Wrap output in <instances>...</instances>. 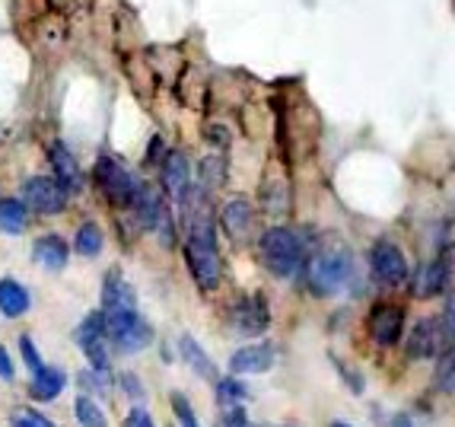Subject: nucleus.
<instances>
[{
	"instance_id": "obj_10",
	"label": "nucleus",
	"mask_w": 455,
	"mask_h": 427,
	"mask_svg": "<svg viewBox=\"0 0 455 427\" xmlns=\"http://www.w3.org/2000/svg\"><path fill=\"white\" fill-rule=\"evenodd\" d=\"M274 358H277V351H274V344L267 342H259V344H245V348H239V351L229 358V370H233L235 376H245V374H267L274 367Z\"/></svg>"
},
{
	"instance_id": "obj_33",
	"label": "nucleus",
	"mask_w": 455,
	"mask_h": 427,
	"mask_svg": "<svg viewBox=\"0 0 455 427\" xmlns=\"http://www.w3.org/2000/svg\"><path fill=\"white\" fill-rule=\"evenodd\" d=\"M124 427H156V424H153L147 408H131L128 418H124Z\"/></svg>"
},
{
	"instance_id": "obj_1",
	"label": "nucleus",
	"mask_w": 455,
	"mask_h": 427,
	"mask_svg": "<svg viewBox=\"0 0 455 427\" xmlns=\"http://www.w3.org/2000/svg\"><path fill=\"white\" fill-rule=\"evenodd\" d=\"M306 284L315 297H334L338 290H344V284L354 275V255L347 246L328 243L322 249H315L306 259Z\"/></svg>"
},
{
	"instance_id": "obj_16",
	"label": "nucleus",
	"mask_w": 455,
	"mask_h": 427,
	"mask_svg": "<svg viewBox=\"0 0 455 427\" xmlns=\"http://www.w3.org/2000/svg\"><path fill=\"white\" fill-rule=\"evenodd\" d=\"M188 185H191L188 160H185V153L172 150L166 160H163V189H166V195H172V198L179 201L185 191H188Z\"/></svg>"
},
{
	"instance_id": "obj_35",
	"label": "nucleus",
	"mask_w": 455,
	"mask_h": 427,
	"mask_svg": "<svg viewBox=\"0 0 455 427\" xmlns=\"http://www.w3.org/2000/svg\"><path fill=\"white\" fill-rule=\"evenodd\" d=\"M0 376H4L7 383L16 376V370H13V364H10V354H7V348H4V344H0Z\"/></svg>"
},
{
	"instance_id": "obj_4",
	"label": "nucleus",
	"mask_w": 455,
	"mask_h": 427,
	"mask_svg": "<svg viewBox=\"0 0 455 427\" xmlns=\"http://www.w3.org/2000/svg\"><path fill=\"white\" fill-rule=\"evenodd\" d=\"M96 182H99V189H102V195H106L115 207L134 205L137 191L144 185V182H137L128 169L118 160H112V157H99L96 160Z\"/></svg>"
},
{
	"instance_id": "obj_23",
	"label": "nucleus",
	"mask_w": 455,
	"mask_h": 427,
	"mask_svg": "<svg viewBox=\"0 0 455 427\" xmlns=\"http://www.w3.org/2000/svg\"><path fill=\"white\" fill-rule=\"evenodd\" d=\"M245 399H249V390H245L239 380H233V376L217 380V402H220L223 408H239Z\"/></svg>"
},
{
	"instance_id": "obj_19",
	"label": "nucleus",
	"mask_w": 455,
	"mask_h": 427,
	"mask_svg": "<svg viewBox=\"0 0 455 427\" xmlns=\"http://www.w3.org/2000/svg\"><path fill=\"white\" fill-rule=\"evenodd\" d=\"M29 306H32V297L23 284L13 281V278H4V281H0V313L7 316V319H20Z\"/></svg>"
},
{
	"instance_id": "obj_24",
	"label": "nucleus",
	"mask_w": 455,
	"mask_h": 427,
	"mask_svg": "<svg viewBox=\"0 0 455 427\" xmlns=\"http://www.w3.org/2000/svg\"><path fill=\"white\" fill-rule=\"evenodd\" d=\"M74 415H76V421L84 427H108V421H106V412L99 408L96 402H92L90 396H80L74 402Z\"/></svg>"
},
{
	"instance_id": "obj_7",
	"label": "nucleus",
	"mask_w": 455,
	"mask_h": 427,
	"mask_svg": "<svg viewBox=\"0 0 455 427\" xmlns=\"http://www.w3.org/2000/svg\"><path fill=\"white\" fill-rule=\"evenodd\" d=\"M370 262H372V275L379 278V284H386V287H402L408 281V259L388 239H379V243L372 246Z\"/></svg>"
},
{
	"instance_id": "obj_27",
	"label": "nucleus",
	"mask_w": 455,
	"mask_h": 427,
	"mask_svg": "<svg viewBox=\"0 0 455 427\" xmlns=\"http://www.w3.org/2000/svg\"><path fill=\"white\" fill-rule=\"evenodd\" d=\"M80 383H84L86 392H102V396H106V392L112 390V376H108V370H96V367H90L86 374H80Z\"/></svg>"
},
{
	"instance_id": "obj_34",
	"label": "nucleus",
	"mask_w": 455,
	"mask_h": 427,
	"mask_svg": "<svg viewBox=\"0 0 455 427\" xmlns=\"http://www.w3.org/2000/svg\"><path fill=\"white\" fill-rule=\"evenodd\" d=\"M223 427H255L249 418H245L243 408H227V418H223Z\"/></svg>"
},
{
	"instance_id": "obj_14",
	"label": "nucleus",
	"mask_w": 455,
	"mask_h": 427,
	"mask_svg": "<svg viewBox=\"0 0 455 427\" xmlns=\"http://www.w3.org/2000/svg\"><path fill=\"white\" fill-rule=\"evenodd\" d=\"M220 223L223 230L229 233V239L235 243H245L251 233V223H255V214H251V205L245 198H233L223 205V214H220Z\"/></svg>"
},
{
	"instance_id": "obj_31",
	"label": "nucleus",
	"mask_w": 455,
	"mask_h": 427,
	"mask_svg": "<svg viewBox=\"0 0 455 427\" xmlns=\"http://www.w3.org/2000/svg\"><path fill=\"white\" fill-rule=\"evenodd\" d=\"M20 351H23V360H26V367H29L32 374H38L42 370V358H38V351H36V344H32V338L29 335H23L20 338Z\"/></svg>"
},
{
	"instance_id": "obj_36",
	"label": "nucleus",
	"mask_w": 455,
	"mask_h": 427,
	"mask_svg": "<svg viewBox=\"0 0 455 427\" xmlns=\"http://www.w3.org/2000/svg\"><path fill=\"white\" fill-rule=\"evenodd\" d=\"M392 427H414V424H411V418H404V415H398V418L392 421Z\"/></svg>"
},
{
	"instance_id": "obj_20",
	"label": "nucleus",
	"mask_w": 455,
	"mask_h": 427,
	"mask_svg": "<svg viewBox=\"0 0 455 427\" xmlns=\"http://www.w3.org/2000/svg\"><path fill=\"white\" fill-rule=\"evenodd\" d=\"M179 351H182L185 364H188L197 376H204V380H217V367H213V360L207 358L204 348H201V344H197L191 335L179 338Z\"/></svg>"
},
{
	"instance_id": "obj_3",
	"label": "nucleus",
	"mask_w": 455,
	"mask_h": 427,
	"mask_svg": "<svg viewBox=\"0 0 455 427\" xmlns=\"http://www.w3.org/2000/svg\"><path fill=\"white\" fill-rule=\"evenodd\" d=\"M106 338L115 344V351L137 354L153 342V326L137 310H115L106 313Z\"/></svg>"
},
{
	"instance_id": "obj_6",
	"label": "nucleus",
	"mask_w": 455,
	"mask_h": 427,
	"mask_svg": "<svg viewBox=\"0 0 455 427\" xmlns=\"http://www.w3.org/2000/svg\"><path fill=\"white\" fill-rule=\"evenodd\" d=\"M23 205L36 214H61L68 207V189L52 176H32L23 182Z\"/></svg>"
},
{
	"instance_id": "obj_30",
	"label": "nucleus",
	"mask_w": 455,
	"mask_h": 427,
	"mask_svg": "<svg viewBox=\"0 0 455 427\" xmlns=\"http://www.w3.org/2000/svg\"><path fill=\"white\" fill-rule=\"evenodd\" d=\"M172 408H175V418H179V424H182V427H201L185 396H179V392H175V396H172Z\"/></svg>"
},
{
	"instance_id": "obj_26",
	"label": "nucleus",
	"mask_w": 455,
	"mask_h": 427,
	"mask_svg": "<svg viewBox=\"0 0 455 427\" xmlns=\"http://www.w3.org/2000/svg\"><path fill=\"white\" fill-rule=\"evenodd\" d=\"M440 335H443V348H455V297H449V303H446V310H443L440 316Z\"/></svg>"
},
{
	"instance_id": "obj_25",
	"label": "nucleus",
	"mask_w": 455,
	"mask_h": 427,
	"mask_svg": "<svg viewBox=\"0 0 455 427\" xmlns=\"http://www.w3.org/2000/svg\"><path fill=\"white\" fill-rule=\"evenodd\" d=\"M436 390L455 392V348L443 351V360L436 367Z\"/></svg>"
},
{
	"instance_id": "obj_18",
	"label": "nucleus",
	"mask_w": 455,
	"mask_h": 427,
	"mask_svg": "<svg viewBox=\"0 0 455 427\" xmlns=\"http://www.w3.org/2000/svg\"><path fill=\"white\" fill-rule=\"evenodd\" d=\"M64 386H68V376H64V370H58V367H42L38 374H32L29 396L36 399V402H52V399L61 396Z\"/></svg>"
},
{
	"instance_id": "obj_9",
	"label": "nucleus",
	"mask_w": 455,
	"mask_h": 427,
	"mask_svg": "<svg viewBox=\"0 0 455 427\" xmlns=\"http://www.w3.org/2000/svg\"><path fill=\"white\" fill-rule=\"evenodd\" d=\"M76 344L86 354L90 367L108 370V351H106V313H90L80 328H76Z\"/></svg>"
},
{
	"instance_id": "obj_32",
	"label": "nucleus",
	"mask_w": 455,
	"mask_h": 427,
	"mask_svg": "<svg viewBox=\"0 0 455 427\" xmlns=\"http://www.w3.org/2000/svg\"><path fill=\"white\" fill-rule=\"evenodd\" d=\"M118 383H122V390L128 392L131 399H137V402L144 399V386H140V380H137L134 374H122L118 376Z\"/></svg>"
},
{
	"instance_id": "obj_22",
	"label": "nucleus",
	"mask_w": 455,
	"mask_h": 427,
	"mask_svg": "<svg viewBox=\"0 0 455 427\" xmlns=\"http://www.w3.org/2000/svg\"><path fill=\"white\" fill-rule=\"evenodd\" d=\"M74 249H76V255H86V259L99 255V252H102V230H99L96 223H84V227L76 230Z\"/></svg>"
},
{
	"instance_id": "obj_11",
	"label": "nucleus",
	"mask_w": 455,
	"mask_h": 427,
	"mask_svg": "<svg viewBox=\"0 0 455 427\" xmlns=\"http://www.w3.org/2000/svg\"><path fill=\"white\" fill-rule=\"evenodd\" d=\"M402 326H404V313L402 306H392V303H379L376 310L370 313V335L376 338L379 344H395L402 338Z\"/></svg>"
},
{
	"instance_id": "obj_12",
	"label": "nucleus",
	"mask_w": 455,
	"mask_h": 427,
	"mask_svg": "<svg viewBox=\"0 0 455 427\" xmlns=\"http://www.w3.org/2000/svg\"><path fill=\"white\" fill-rule=\"evenodd\" d=\"M440 351H446V348H443V335H440V319H420L408 335V358L424 360Z\"/></svg>"
},
{
	"instance_id": "obj_17",
	"label": "nucleus",
	"mask_w": 455,
	"mask_h": 427,
	"mask_svg": "<svg viewBox=\"0 0 455 427\" xmlns=\"http://www.w3.org/2000/svg\"><path fill=\"white\" fill-rule=\"evenodd\" d=\"M32 255H36V265H42L45 271H64L70 252H68V243H64L61 237L48 233V237L36 239V249H32Z\"/></svg>"
},
{
	"instance_id": "obj_13",
	"label": "nucleus",
	"mask_w": 455,
	"mask_h": 427,
	"mask_svg": "<svg viewBox=\"0 0 455 427\" xmlns=\"http://www.w3.org/2000/svg\"><path fill=\"white\" fill-rule=\"evenodd\" d=\"M48 160H52L54 179H58L64 189H68V191H80V189H84V173H80V163H76V157L68 150V144L54 141L52 150H48Z\"/></svg>"
},
{
	"instance_id": "obj_8",
	"label": "nucleus",
	"mask_w": 455,
	"mask_h": 427,
	"mask_svg": "<svg viewBox=\"0 0 455 427\" xmlns=\"http://www.w3.org/2000/svg\"><path fill=\"white\" fill-rule=\"evenodd\" d=\"M267 322H271V310H267L265 297H243L235 300L233 310H229V328L243 338L261 335Z\"/></svg>"
},
{
	"instance_id": "obj_29",
	"label": "nucleus",
	"mask_w": 455,
	"mask_h": 427,
	"mask_svg": "<svg viewBox=\"0 0 455 427\" xmlns=\"http://www.w3.org/2000/svg\"><path fill=\"white\" fill-rule=\"evenodd\" d=\"M10 424L13 427H54L45 415L32 412V408H16L13 418H10Z\"/></svg>"
},
{
	"instance_id": "obj_37",
	"label": "nucleus",
	"mask_w": 455,
	"mask_h": 427,
	"mask_svg": "<svg viewBox=\"0 0 455 427\" xmlns=\"http://www.w3.org/2000/svg\"><path fill=\"white\" fill-rule=\"evenodd\" d=\"M334 427H347V424H334Z\"/></svg>"
},
{
	"instance_id": "obj_28",
	"label": "nucleus",
	"mask_w": 455,
	"mask_h": 427,
	"mask_svg": "<svg viewBox=\"0 0 455 427\" xmlns=\"http://www.w3.org/2000/svg\"><path fill=\"white\" fill-rule=\"evenodd\" d=\"M223 182V160L220 157H207L201 163V189H217Z\"/></svg>"
},
{
	"instance_id": "obj_2",
	"label": "nucleus",
	"mask_w": 455,
	"mask_h": 427,
	"mask_svg": "<svg viewBox=\"0 0 455 427\" xmlns=\"http://www.w3.org/2000/svg\"><path fill=\"white\" fill-rule=\"evenodd\" d=\"M259 252H261V262L271 275L277 278H293L303 271L306 265V239L290 227H271L261 233L259 239Z\"/></svg>"
},
{
	"instance_id": "obj_21",
	"label": "nucleus",
	"mask_w": 455,
	"mask_h": 427,
	"mask_svg": "<svg viewBox=\"0 0 455 427\" xmlns=\"http://www.w3.org/2000/svg\"><path fill=\"white\" fill-rule=\"evenodd\" d=\"M29 223V207L16 198H0V233L20 237Z\"/></svg>"
},
{
	"instance_id": "obj_15",
	"label": "nucleus",
	"mask_w": 455,
	"mask_h": 427,
	"mask_svg": "<svg viewBox=\"0 0 455 427\" xmlns=\"http://www.w3.org/2000/svg\"><path fill=\"white\" fill-rule=\"evenodd\" d=\"M115 310H137V294L118 271H108L102 281V313H115Z\"/></svg>"
},
{
	"instance_id": "obj_5",
	"label": "nucleus",
	"mask_w": 455,
	"mask_h": 427,
	"mask_svg": "<svg viewBox=\"0 0 455 427\" xmlns=\"http://www.w3.org/2000/svg\"><path fill=\"white\" fill-rule=\"evenodd\" d=\"M455 278V246H449L436 262H427V265L418 268L414 275V284H411V294L418 300H430L443 290H449Z\"/></svg>"
}]
</instances>
